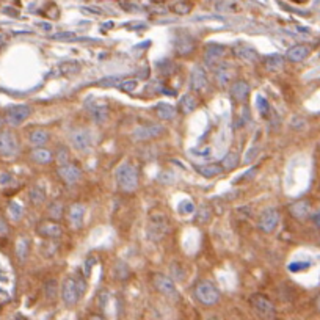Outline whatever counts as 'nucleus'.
<instances>
[{
    "label": "nucleus",
    "instance_id": "obj_3",
    "mask_svg": "<svg viewBox=\"0 0 320 320\" xmlns=\"http://www.w3.org/2000/svg\"><path fill=\"white\" fill-rule=\"evenodd\" d=\"M86 289V284L83 283L82 278H74L68 276L61 284V298L66 306H75L79 303L83 290Z\"/></svg>",
    "mask_w": 320,
    "mask_h": 320
},
{
    "label": "nucleus",
    "instance_id": "obj_7",
    "mask_svg": "<svg viewBox=\"0 0 320 320\" xmlns=\"http://www.w3.org/2000/svg\"><path fill=\"white\" fill-rule=\"evenodd\" d=\"M72 146L80 152H89L93 148V134L89 129H75L71 134Z\"/></svg>",
    "mask_w": 320,
    "mask_h": 320
},
{
    "label": "nucleus",
    "instance_id": "obj_6",
    "mask_svg": "<svg viewBox=\"0 0 320 320\" xmlns=\"http://www.w3.org/2000/svg\"><path fill=\"white\" fill-rule=\"evenodd\" d=\"M250 304L253 311L258 314L262 318H273L276 315L275 306L273 303L268 300L267 297L261 295V293H254V295L250 297Z\"/></svg>",
    "mask_w": 320,
    "mask_h": 320
},
{
    "label": "nucleus",
    "instance_id": "obj_33",
    "mask_svg": "<svg viewBox=\"0 0 320 320\" xmlns=\"http://www.w3.org/2000/svg\"><path fill=\"white\" fill-rule=\"evenodd\" d=\"M8 215H10L11 220L19 222L22 219V215H24V206L18 201H11L8 204Z\"/></svg>",
    "mask_w": 320,
    "mask_h": 320
},
{
    "label": "nucleus",
    "instance_id": "obj_48",
    "mask_svg": "<svg viewBox=\"0 0 320 320\" xmlns=\"http://www.w3.org/2000/svg\"><path fill=\"white\" fill-rule=\"evenodd\" d=\"M254 174H256V166H253V168L250 170V173H248V171H247V173H243V174L237 179V182H239V181H242V179H251Z\"/></svg>",
    "mask_w": 320,
    "mask_h": 320
},
{
    "label": "nucleus",
    "instance_id": "obj_45",
    "mask_svg": "<svg viewBox=\"0 0 320 320\" xmlns=\"http://www.w3.org/2000/svg\"><path fill=\"white\" fill-rule=\"evenodd\" d=\"M118 77H107V79H104L102 82H99V85H102V86H115L118 83Z\"/></svg>",
    "mask_w": 320,
    "mask_h": 320
},
{
    "label": "nucleus",
    "instance_id": "obj_52",
    "mask_svg": "<svg viewBox=\"0 0 320 320\" xmlns=\"http://www.w3.org/2000/svg\"><path fill=\"white\" fill-rule=\"evenodd\" d=\"M5 43V35L4 33H0V46H2Z\"/></svg>",
    "mask_w": 320,
    "mask_h": 320
},
{
    "label": "nucleus",
    "instance_id": "obj_17",
    "mask_svg": "<svg viewBox=\"0 0 320 320\" xmlns=\"http://www.w3.org/2000/svg\"><path fill=\"white\" fill-rule=\"evenodd\" d=\"M195 47L193 40L188 35H181L174 40V50L177 55H188Z\"/></svg>",
    "mask_w": 320,
    "mask_h": 320
},
{
    "label": "nucleus",
    "instance_id": "obj_25",
    "mask_svg": "<svg viewBox=\"0 0 320 320\" xmlns=\"http://www.w3.org/2000/svg\"><path fill=\"white\" fill-rule=\"evenodd\" d=\"M179 110H181L182 115H190L191 112H195L196 107H198V100L195 99V96L191 94H185L181 97V100H179Z\"/></svg>",
    "mask_w": 320,
    "mask_h": 320
},
{
    "label": "nucleus",
    "instance_id": "obj_8",
    "mask_svg": "<svg viewBox=\"0 0 320 320\" xmlns=\"http://www.w3.org/2000/svg\"><path fill=\"white\" fill-rule=\"evenodd\" d=\"M18 140L15 134L10 131L0 132V156L2 157H15L18 154Z\"/></svg>",
    "mask_w": 320,
    "mask_h": 320
},
{
    "label": "nucleus",
    "instance_id": "obj_47",
    "mask_svg": "<svg viewBox=\"0 0 320 320\" xmlns=\"http://www.w3.org/2000/svg\"><path fill=\"white\" fill-rule=\"evenodd\" d=\"M11 181H13V177L10 174H7V173L0 174V185H8V184H11Z\"/></svg>",
    "mask_w": 320,
    "mask_h": 320
},
{
    "label": "nucleus",
    "instance_id": "obj_54",
    "mask_svg": "<svg viewBox=\"0 0 320 320\" xmlns=\"http://www.w3.org/2000/svg\"><path fill=\"white\" fill-rule=\"evenodd\" d=\"M2 126H4V120L0 118V129H2Z\"/></svg>",
    "mask_w": 320,
    "mask_h": 320
},
{
    "label": "nucleus",
    "instance_id": "obj_4",
    "mask_svg": "<svg viewBox=\"0 0 320 320\" xmlns=\"http://www.w3.org/2000/svg\"><path fill=\"white\" fill-rule=\"evenodd\" d=\"M195 297L204 306H212L215 303H219V300H220V290L217 289L210 283V281H202V283H199L195 287Z\"/></svg>",
    "mask_w": 320,
    "mask_h": 320
},
{
    "label": "nucleus",
    "instance_id": "obj_13",
    "mask_svg": "<svg viewBox=\"0 0 320 320\" xmlns=\"http://www.w3.org/2000/svg\"><path fill=\"white\" fill-rule=\"evenodd\" d=\"M207 85H209V80H207V74L204 71V68L195 66L190 74V88L193 89V91L201 93L207 88Z\"/></svg>",
    "mask_w": 320,
    "mask_h": 320
},
{
    "label": "nucleus",
    "instance_id": "obj_21",
    "mask_svg": "<svg viewBox=\"0 0 320 320\" xmlns=\"http://www.w3.org/2000/svg\"><path fill=\"white\" fill-rule=\"evenodd\" d=\"M250 94V85L245 80H237L231 85V96L237 102H243Z\"/></svg>",
    "mask_w": 320,
    "mask_h": 320
},
{
    "label": "nucleus",
    "instance_id": "obj_39",
    "mask_svg": "<svg viewBox=\"0 0 320 320\" xmlns=\"http://www.w3.org/2000/svg\"><path fill=\"white\" fill-rule=\"evenodd\" d=\"M55 159H57L58 165L68 163V162H69V151H68V148H65V146H60V148L57 149Z\"/></svg>",
    "mask_w": 320,
    "mask_h": 320
},
{
    "label": "nucleus",
    "instance_id": "obj_15",
    "mask_svg": "<svg viewBox=\"0 0 320 320\" xmlns=\"http://www.w3.org/2000/svg\"><path fill=\"white\" fill-rule=\"evenodd\" d=\"M223 55H225V46H222V44L210 43L206 46V49H204V58H206V63L210 66L219 65Z\"/></svg>",
    "mask_w": 320,
    "mask_h": 320
},
{
    "label": "nucleus",
    "instance_id": "obj_46",
    "mask_svg": "<svg viewBox=\"0 0 320 320\" xmlns=\"http://www.w3.org/2000/svg\"><path fill=\"white\" fill-rule=\"evenodd\" d=\"M10 233V228H8V223L4 220V219H0V237H5L7 234Z\"/></svg>",
    "mask_w": 320,
    "mask_h": 320
},
{
    "label": "nucleus",
    "instance_id": "obj_30",
    "mask_svg": "<svg viewBox=\"0 0 320 320\" xmlns=\"http://www.w3.org/2000/svg\"><path fill=\"white\" fill-rule=\"evenodd\" d=\"M29 198H30V202L35 204V206H40V204H43L46 201V193H44V188H41L40 185H35L30 188L29 191Z\"/></svg>",
    "mask_w": 320,
    "mask_h": 320
},
{
    "label": "nucleus",
    "instance_id": "obj_41",
    "mask_svg": "<svg viewBox=\"0 0 320 320\" xmlns=\"http://www.w3.org/2000/svg\"><path fill=\"white\" fill-rule=\"evenodd\" d=\"M137 86H138V82L135 79H129V80H124L120 85V89H121V91H124V93H132Z\"/></svg>",
    "mask_w": 320,
    "mask_h": 320
},
{
    "label": "nucleus",
    "instance_id": "obj_51",
    "mask_svg": "<svg viewBox=\"0 0 320 320\" xmlns=\"http://www.w3.org/2000/svg\"><path fill=\"white\" fill-rule=\"evenodd\" d=\"M40 27H43V29H46L47 32H49L50 29H52V27H50V25H49V24H40Z\"/></svg>",
    "mask_w": 320,
    "mask_h": 320
},
{
    "label": "nucleus",
    "instance_id": "obj_14",
    "mask_svg": "<svg viewBox=\"0 0 320 320\" xmlns=\"http://www.w3.org/2000/svg\"><path fill=\"white\" fill-rule=\"evenodd\" d=\"M85 206L80 202H75L72 204V206L69 207L68 210V222H69V226L72 229H80L83 222H85Z\"/></svg>",
    "mask_w": 320,
    "mask_h": 320
},
{
    "label": "nucleus",
    "instance_id": "obj_38",
    "mask_svg": "<svg viewBox=\"0 0 320 320\" xmlns=\"http://www.w3.org/2000/svg\"><path fill=\"white\" fill-rule=\"evenodd\" d=\"M44 292H46V298L47 300H55L57 298V293H58V286H57V283L54 279H50V281H47L46 283V286H44Z\"/></svg>",
    "mask_w": 320,
    "mask_h": 320
},
{
    "label": "nucleus",
    "instance_id": "obj_26",
    "mask_svg": "<svg viewBox=\"0 0 320 320\" xmlns=\"http://www.w3.org/2000/svg\"><path fill=\"white\" fill-rule=\"evenodd\" d=\"M156 113L160 120L168 121V120H173L176 117V109L171 104H166V102H159V104L156 105Z\"/></svg>",
    "mask_w": 320,
    "mask_h": 320
},
{
    "label": "nucleus",
    "instance_id": "obj_2",
    "mask_svg": "<svg viewBox=\"0 0 320 320\" xmlns=\"http://www.w3.org/2000/svg\"><path fill=\"white\" fill-rule=\"evenodd\" d=\"M115 179H117V184L123 191H135L140 182V176H138V170L137 166H134L129 162L121 163L117 171H115Z\"/></svg>",
    "mask_w": 320,
    "mask_h": 320
},
{
    "label": "nucleus",
    "instance_id": "obj_37",
    "mask_svg": "<svg viewBox=\"0 0 320 320\" xmlns=\"http://www.w3.org/2000/svg\"><path fill=\"white\" fill-rule=\"evenodd\" d=\"M256 105H258V110L261 113V117L267 118L268 113H270V104H268V100L264 96L259 94L258 97H256Z\"/></svg>",
    "mask_w": 320,
    "mask_h": 320
},
{
    "label": "nucleus",
    "instance_id": "obj_18",
    "mask_svg": "<svg viewBox=\"0 0 320 320\" xmlns=\"http://www.w3.org/2000/svg\"><path fill=\"white\" fill-rule=\"evenodd\" d=\"M234 54H236V57L242 58L243 61H248V63H254L259 60V55L256 54V50L243 43H239L234 46Z\"/></svg>",
    "mask_w": 320,
    "mask_h": 320
},
{
    "label": "nucleus",
    "instance_id": "obj_12",
    "mask_svg": "<svg viewBox=\"0 0 320 320\" xmlns=\"http://www.w3.org/2000/svg\"><path fill=\"white\" fill-rule=\"evenodd\" d=\"M163 131H165V127L162 124H149V126L137 127L132 137L137 140V142H146V140L159 137L160 134H163Z\"/></svg>",
    "mask_w": 320,
    "mask_h": 320
},
{
    "label": "nucleus",
    "instance_id": "obj_31",
    "mask_svg": "<svg viewBox=\"0 0 320 320\" xmlns=\"http://www.w3.org/2000/svg\"><path fill=\"white\" fill-rule=\"evenodd\" d=\"M58 71L61 75H74V74H77L80 71V65L77 61H63L61 65L58 66Z\"/></svg>",
    "mask_w": 320,
    "mask_h": 320
},
{
    "label": "nucleus",
    "instance_id": "obj_49",
    "mask_svg": "<svg viewBox=\"0 0 320 320\" xmlns=\"http://www.w3.org/2000/svg\"><path fill=\"white\" fill-rule=\"evenodd\" d=\"M52 38L54 40H68V38H74V33H57Z\"/></svg>",
    "mask_w": 320,
    "mask_h": 320
},
{
    "label": "nucleus",
    "instance_id": "obj_11",
    "mask_svg": "<svg viewBox=\"0 0 320 320\" xmlns=\"http://www.w3.org/2000/svg\"><path fill=\"white\" fill-rule=\"evenodd\" d=\"M58 176L63 179V182H66L68 185H74L80 181L82 171L79 170L77 165L68 162V163H63L58 166Z\"/></svg>",
    "mask_w": 320,
    "mask_h": 320
},
{
    "label": "nucleus",
    "instance_id": "obj_40",
    "mask_svg": "<svg viewBox=\"0 0 320 320\" xmlns=\"http://www.w3.org/2000/svg\"><path fill=\"white\" fill-rule=\"evenodd\" d=\"M179 212H181L182 215L193 214V212H195V206H193V202H191L190 199L181 201V204H179Z\"/></svg>",
    "mask_w": 320,
    "mask_h": 320
},
{
    "label": "nucleus",
    "instance_id": "obj_35",
    "mask_svg": "<svg viewBox=\"0 0 320 320\" xmlns=\"http://www.w3.org/2000/svg\"><path fill=\"white\" fill-rule=\"evenodd\" d=\"M237 165H239V154H237V152H234V151L228 152V154L225 156V159L222 160V166L228 171L234 170Z\"/></svg>",
    "mask_w": 320,
    "mask_h": 320
},
{
    "label": "nucleus",
    "instance_id": "obj_27",
    "mask_svg": "<svg viewBox=\"0 0 320 320\" xmlns=\"http://www.w3.org/2000/svg\"><path fill=\"white\" fill-rule=\"evenodd\" d=\"M283 65H284V57L279 54H272L264 58V66L268 71H278L283 68Z\"/></svg>",
    "mask_w": 320,
    "mask_h": 320
},
{
    "label": "nucleus",
    "instance_id": "obj_19",
    "mask_svg": "<svg viewBox=\"0 0 320 320\" xmlns=\"http://www.w3.org/2000/svg\"><path fill=\"white\" fill-rule=\"evenodd\" d=\"M308 55H309V47H306L303 44L293 46L286 52V58L292 63H300L304 58H308Z\"/></svg>",
    "mask_w": 320,
    "mask_h": 320
},
{
    "label": "nucleus",
    "instance_id": "obj_42",
    "mask_svg": "<svg viewBox=\"0 0 320 320\" xmlns=\"http://www.w3.org/2000/svg\"><path fill=\"white\" fill-rule=\"evenodd\" d=\"M259 152H261V148H259V146H251V148L245 152V159H243V162H245V163H251L256 157H258Z\"/></svg>",
    "mask_w": 320,
    "mask_h": 320
},
{
    "label": "nucleus",
    "instance_id": "obj_5",
    "mask_svg": "<svg viewBox=\"0 0 320 320\" xmlns=\"http://www.w3.org/2000/svg\"><path fill=\"white\" fill-rule=\"evenodd\" d=\"M152 284H154L156 290L159 293H162L163 297L170 298V300L179 298V292H177V287L174 284L173 278H168L166 275H162V273H154L152 275Z\"/></svg>",
    "mask_w": 320,
    "mask_h": 320
},
{
    "label": "nucleus",
    "instance_id": "obj_10",
    "mask_svg": "<svg viewBox=\"0 0 320 320\" xmlns=\"http://www.w3.org/2000/svg\"><path fill=\"white\" fill-rule=\"evenodd\" d=\"M32 115V109L29 105H13L7 110V123L10 126H19Z\"/></svg>",
    "mask_w": 320,
    "mask_h": 320
},
{
    "label": "nucleus",
    "instance_id": "obj_43",
    "mask_svg": "<svg viewBox=\"0 0 320 320\" xmlns=\"http://www.w3.org/2000/svg\"><path fill=\"white\" fill-rule=\"evenodd\" d=\"M309 265H311L309 262H293V264H290V265H289V270H290L292 273H295V272L306 270V268H308Z\"/></svg>",
    "mask_w": 320,
    "mask_h": 320
},
{
    "label": "nucleus",
    "instance_id": "obj_44",
    "mask_svg": "<svg viewBox=\"0 0 320 320\" xmlns=\"http://www.w3.org/2000/svg\"><path fill=\"white\" fill-rule=\"evenodd\" d=\"M159 182H162V184H173L174 182V174L168 173V171L160 173L159 174Z\"/></svg>",
    "mask_w": 320,
    "mask_h": 320
},
{
    "label": "nucleus",
    "instance_id": "obj_32",
    "mask_svg": "<svg viewBox=\"0 0 320 320\" xmlns=\"http://www.w3.org/2000/svg\"><path fill=\"white\" fill-rule=\"evenodd\" d=\"M63 210H65V206H63V202L60 201V199H55V201H52L50 202V206H49V217L52 220H55V222H58V220H61V217H63Z\"/></svg>",
    "mask_w": 320,
    "mask_h": 320
},
{
    "label": "nucleus",
    "instance_id": "obj_23",
    "mask_svg": "<svg viewBox=\"0 0 320 320\" xmlns=\"http://www.w3.org/2000/svg\"><path fill=\"white\" fill-rule=\"evenodd\" d=\"M30 159L36 163H41V165H46V163H50L54 160V154L50 152L49 149L46 148H41V146H36L32 152H30Z\"/></svg>",
    "mask_w": 320,
    "mask_h": 320
},
{
    "label": "nucleus",
    "instance_id": "obj_22",
    "mask_svg": "<svg viewBox=\"0 0 320 320\" xmlns=\"http://www.w3.org/2000/svg\"><path fill=\"white\" fill-rule=\"evenodd\" d=\"M88 112L96 124H104L109 118V109L104 104H94L88 109Z\"/></svg>",
    "mask_w": 320,
    "mask_h": 320
},
{
    "label": "nucleus",
    "instance_id": "obj_20",
    "mask_svg": "<svg viewBox=\"0 0 320 320\" xmlns=\"http://www.w3.org/2000/svg\"><path fill=\"white\" fill-rule=\"evenodd\" d=\"M233 68L229 65H219L215 69V80L220 86H228L229 82L233 80Z\"/></svg>",
    "mask_w": 320,
    "mask_h": 320
},
{
    "label": "nucleus",
    "instance_id": "obj_16",
    "mask_svg": "<svg viewBox=\"0 0 320 320\" xmlns=\"http://www.w3.org/2000/svg\"><path fill=\"white\" fill-rule=\"evenodd\" d=\"M36 231H38V234L40 236H43V237H46V239H58L60 236H61V226L58 225V222H55V220H46V222H43V223H40L38 225V228H36Z\"/></svg>",
    "mask_w": 320,
    "mask_h": 320
},
{
    "label": "nucleus",
    "instance_id": "obj_36",
    "mask_svg": "<svg viewBox=\"0 0 320 320\" xmlns=\"http://www.w3.org/2000/svg\"><path fill=\"white\" fill-rule=\"evenodd\" d=\"M210 217H212V210L209 206H206V204H202V206L198 207V212H196V220L199 223H207L210 220Z\"/></svg>",
    "mask_w": 320,
    "mask_h": 320
},
{
    "label": "nucleus",
    "instance_id": "obj_29",
    "mask_svg": "<svg viewBox=\"0 0 320 320\" xmlns=\"http://www.w3.org/2000/svg\"><path fill=\"white\" fill-rule=\"evenodd\" d=\"M309 212V202L308 201H297L290 206V214L295 219H304Z\"/></svg>",
    "mask_w": 320,
    "mask_h": 320
},
{
    "label": "nucleus",
    "instance_id": "obj_53",
    "mask_svg": "<svg viewBox=\"0 0 320 320\" xmlns=\"http://www.w3.org/2000/svg\"><path fill=\"white\" fill-rule=\"evenodd\" d=\"M315 304H317V309L320 311V295L317 297V300H315Z\"/></svg>",
    "mask_w": 320,
    "mask_h": 320
},
{
    "label": "nucleus",
    "instance_id": "obj_24",
    "mask_svg": "<svg viewBox=\"0 0 320 320\" xmlns=\"http://www.w3.org/2000/svg\"><path fill=\"white\" fill-rule=\"evenodd\" d=\"M223 166L219 163H209V165H198L196 166V171L204 176V177H215V176H220L223 173Z\"/></svg>",
    "mask_w": 320,
    "mask_h": 320
},
{
    "label": "nucleus",
    "instance_id": "obj_50",
    "mask_svg": "<svg viewBox=\"0 0 320 320\" xmlns=\"http://www.w3.org/2000/svg\"><path fill=\"white\" fill-rule=\"evenodd\" d=\"M314 223L320 228V214H317V215H314Z\"/></svg>",
    "mask_w": 320,
    "mask_h": 320
},
{
    "label": "nucleus",
    "instance_id": "obj_9",
    "mask_svg": "<svg viewBox=\"0 0 320 320\" xmlns=\"http://www.w3.org/2000/svg\"><path fill=\"white\" fill-rule=\"evenodd\" d=\"M278 223H279V212L275 207L265 209L259 217V228H261V231H264L265 234L273 233L278 226Z\"/></svg>",
    "mask_w": 320,
    "mask_h": 320
},
{
    "label": "nucleus",
    "instance_id": "obj_34",
    "mask_svg": "<svg viewBox=\"0 0 320 320\" xmlns=\"http://www.w3.org/2000/svg\"><path fill=\"white\" fill-rule=\"evenodd\" d=\"M16 256H18V259L21 262H24L25 259H27V256H29V240L25 237H21L16 242Z\"/></svg>",
    "mask_w": 320,
    "mask_h": 320
},
{
    "label": "nucleus",
    "instance_id": "obj_28",
    "mask_svg": "<svg viewBox=\"0 0 320 320\" xmlns=\"http://www.w3.org/2000/svg\"><path fill=\"white\" fill-rule=\"evenodd\" d=\"M29 142L33 146H44L49 142V134L44 129H35L29 135Z\"/></svg>",
    "mask_w": 320,
    "mask_h": 320
},
{
    "label": "nucleus",
    "instance_id": "obj_1",
    "mask_svg": "<svg viewBox=\"0 0 320 320\" xmlns=\"http://www.w3.org/2000/svg\"><path fill=\"white\" fill-rule=\"evenodd\" d=\"M168 220L166 215L160 210H151L146 220V237L151 242H160L168 233Z\"/></svg>",
    "mask_w": 320,
    "mask_h": 320
}]
</instances>
